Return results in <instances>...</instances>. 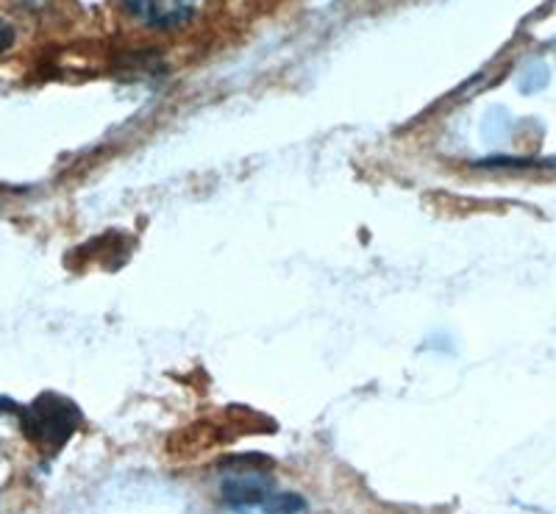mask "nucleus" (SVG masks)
Wrapping results in <instances>:
<instances>
[{"label":"nucleus","mask_w":556,"mask_h":514,"mask_svg":"<svg viewBox=\"0 0 556 514\" xmlns=\"http://www.w3.org/2000/svg\"><path fill=\"white\" fill-rule=\"evenodd\" d=\"M220 496L226 509L237 514H301L306 512V501L295 492L278 489L267 473L242 467L228 473L220 484Z\"/></svg>","instance_id":"1"},{"label":"nucleus","mask_w":556,"mask_h":514,"mask_svg":"<svg viewBox=\"0 0 556 514\" xmlns=\"http://www.w3.org/2000/svg\"><path fill=\"white\" fill-rule=\"evenodd\" d=\"M23 432L31 442H37L42 451L56 453L81 423V412L73 400L62 398L56 393H42L31 407L20 412Z\"/></svg>","instance_id":"2"},{"label":"nucleus","mask_w":556,"mask_h":514,"mask_svg":"<svg viewBox=\"0 0 556 514\" xmlns=\"http://www.w3.org/2000/svg\"><path fill=\"white\" fill-rule=\"evenodd\" d=\"M123 9L148 28H178L195 17L203 0H121Z\"/></svg>","instance_id":"3"},{"label":"nucleus","mask_w":556,"mask_h":514,"mask_svg":"<svg viewBox=\"0 0 556 514\" xmlns=\"http://www.w3.org/2000/svg\"><path fill=\"white\" fill-rule=\"evenodd\" d=\"M14 44V28L9 26L7 20H0V53L7 51V48H12Z\"/></svg>","instance_id":"4"}]
</instances>
